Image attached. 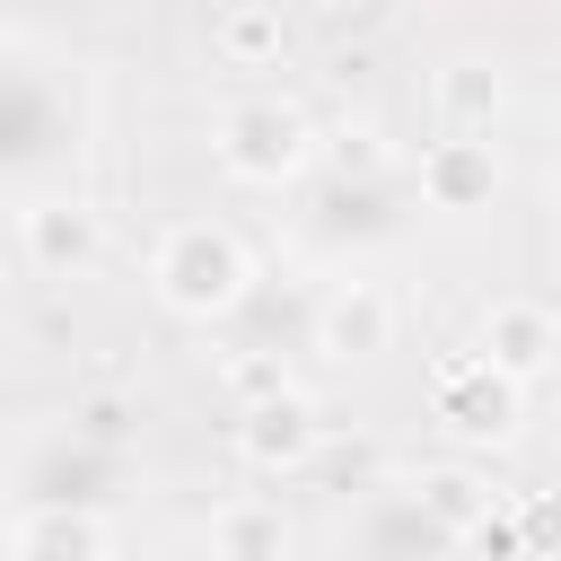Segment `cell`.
<instances>
[{
	"label": "cell",
	"mask_w": 561,
	"mask_h": 561,
	"mask_svg": "<svg viewBox=\"0 0 561 561\" xmlns=\"http://www.w3.org/2000/svg\"><path fill=\"white\" fill-rule=\"evenodd\" d=\"M210 53H219L228 70H280V53H289V18H280L272 0H237V9L210 18Z\"/></svg>",
	"instance_id": "cell-11"
},
{
	"label": "cell",
	"mask_w": 561,
	"mask_h": 561,
	"mask_svg": "<svg viewBox=\"0 0 561 561\" xmlns=\"http://www.w3.org/2000/svg\"><path fill=\"white\" fill-rule=\"evenodd\" d=\"M18 254H26L44 280H79V272H96V254H105V219H96L79 193H35V202L18 210Z\"/></svg>",
	"instance_id": "cell-4"
},
{
	"label": "cell",
	"mask_w": 561,
	"mask_h": 561,
	"mask_svg": "<svg viewBox=\"0 0 561 561\" xmlns=\"http://www.w3.org/2000/svg\"><path fill=\"white\" fill-rule=\"evenodd\" d=\"M412 175H421V202L447 210V219L491 210V193H500V158H491V140H465V131H438V140L421 149Z\"/></svg>",
	"instance_id": "cell-7"
},
{
	"label": "cell",
	"mask_w": 561,
	"mask_h": 561,
	"mask_svg": "<svg viewBox=\"0 0 561 561\" xmlns=\"http://www.w3.org/2000/svg\"><path fill=\"white\" fill-rule=\"evenodd\" d=\"M219 386H228V403H237V412H254V403L289 394L298 377L280 368V351H228V359H219Z\"/></svg>",
	"instance_id": "cell-14"
},
{
	"label": "cell",
	"mask_w": 561,
	"mask_h": 561,
	"mask_svg": "<svg viewBox=\"0 0 561 561\" xmlns=\"http://www.w3.org/2000/svg\"><path fill=\"white\" fill-rule=\"evenodd\" d=\"M526 526H535V543H561V508L552 500H526Z\"/></svg>",
	"instance_id": "cell-17"
},
{
	"label": "cell",
	"mask_w": 561,
	"mask_h": 561,
	"mask_svg": "<svg viewBox=\"0 0 561 561\" xmlns=\"http://www.w3.org/2000/svg\"><path fill=\"white\" fill-rule=\"evenodd\" d=\"M316 149H324L316 114H307L298 96H272V88L228 96L219 123H210V158H219V175H237V184H298V175L316 167Z\"/></svg>",
	"instance_id": "cell-2"
},
{
	"label": "cell",
	"mask_w": 561,
	"mask_h": 561,
	"mask_svg": "<svg viewBox=\"0 0 561 561\" xmlns=\"http://www.w3.org/2000/svg\"><path fill=\"white\" fill-rule=\"evenodd\" d=\"M131 421H140V403H131L123 386H96V394L70 403V438H79V447H123Z\"/></svg>",
	"instance_id": "cell-15"
},
{
	"label": "cell",
	"mask_w": 561,
	"mask_h": 561,
	"mask_svg": "<svg viewBox=\"0 0 561 561\" xmlns=\"http://www.w3.org/2000/svg\"><path fill=\"white\" fill-rule=\"evenodd\" d=\"M473 351L500 368V377H543L552 359H561V316L543 307V298H491L482 307V333H473Z\"/></svg>",
	"instance_id": "cell-5"
},
{
	"label": "cell",
	"mask_w": 561,
	"mask_h": 561,
	"mask_svg": "<svg viewBox=\"0 0 561 561\" xmlns=\"http://www.w3.org/2000/svg\"><path fill=\"white\" fill-rule=\"evenodd\" d=\"M552 368H561V359H552Z\"/></svg>",
	"instance_id": "cell-18"
},
{
	"label": "cell",
	"mask_w": 561,
	"mask_h": 561,
	"mask_svg": "<svg viewBox=\"0 0 561 561\" xmlns=\"http://www.w3.org/2000/svg\"><path fill=\"white\" fill-rule=\"evenodd\" d=\"M316 351L324 359H377V351H394V298L377 289V280H342L324 307H316Z\"/></svg>",
	"instance_id": "cell-9"
},
{
	"label": "cell",
	"mask_w": 561,
	"mask_h": 561,
	"mask_svg": "<svg viewBox=\"0 0 561 561\" xmlns=\"http://www.w3.org/2000/svg\"><path fill=\"white\" fill-rule=\"evenodd\" d=\"M245 280H254V263H245V237H237L228 219H167L158 245H149V289H158V307L184 316V324L228 316V307L245 298Z\"/></svg>",
	"instance_id": "cell-1"
},
{
	"label": "cell",
	"mask_w": 561,
	"mask_h": 561,
	"mask_svg": "<svg viewBox=\"0 0 561 561\" xmlns=\"http://www.w3.org/2000/svg\"><path fill=\"white\" fill-rule=\"evenodd\" d=\"M324 158H333L342 175H386V167H394V149H386V131H377V123H333Z\"/></svg>",
	"instance_id": "cell-16"
},
{
	"label": "cell",
	"mask_w": 561,
	"mask_h": 561,
	"mask_svg": "<svg viewBox=\"0 0 561 561\" xmlns=\"http://www.w3.org/2000/svg\"><path fill=\"white\" fill-rule=\"evenodd\" d=\"M202 543H210V561H289V508L280 500H254V491H237V500H219L210 508V526H202Z\"/></svg>",
	"instance_id": "cell-10"
},
{
	"label": "cell",
	"mask_w": 561,
	"mask_h": 561,
	"mask_svg": "<svg viewBox=\"0 0 561 561\" xmlns=\"http://www.w3.org/2000/svg\"><path fill=\"white\" fill-rule=\"evenodd\" d=\"M316 438H324V421H316V394H307V386H289V394H272V403L237 412V456H245V465H263V473L307 465V456H316Z\"/></svg>",
	"instance_id": "cell-8"
},
{
	"label": "cell",
	"mask_w": 561,
	"mask_h": 561,
	"mask_svg": "<svg viewBox=\"0 0 561 561\" xmlns=\"http://www.w3.org/2000/svg\"><path fill=\"white\" fill-rule=\"evenodd\" d=\"M412 500H421V517H430L438 535H473V526L500 508V491H491L482 473H465V465H430V473L412 482Z\"/></svg>",
	"instance_id": "cell-13"
},
{
	"label": "cell",
	"mask_w": 561,
	"mask_h": 561,
	"mask_svg": "<svg viewBox=\"0 0 561 561\" xmlns=\"http://www.w3.org/2000/svg\"><path fill=\"white\" fill-rule=\"evenodd\" d=\"M500 105H508V79H500L491 61H473V53H465V61H447V70H438V123H447V131L482 140V131L500 123Z\"/></svg>",
	"instance_id": "cell-12"
},
{
	"label": "cell",
	"mask_w": 561,
	"mask_h": 561,
	"mask_svg": "<svg viewBox=\"0 0 561 561\" xmlns=\"http://www.w3.org/2000/svg\"><path fill=\"white\" fill-rule=\"evenodd\" d=\"M517 377H500L482 351H456V359H438L430 368V412L456 430V438H508L517 430Z\"/></svg>",
	"instance_id": "cell-3"
},
{
	"label": "cell",
	"mask_w": 561,
	"mask_h": 561,
	"mask_svg": "<svg viewBox=\"0 0 561 561\" xmlns=\"http://www.w3.org/2000/svg\"><path fill=\"white\" fill-rule=\"evenodd\" d=\"M9 561H114V526L79 500H26L9 517Z\"/></svg>",
	"instance_id": "cell-6"
}]
</instances>
